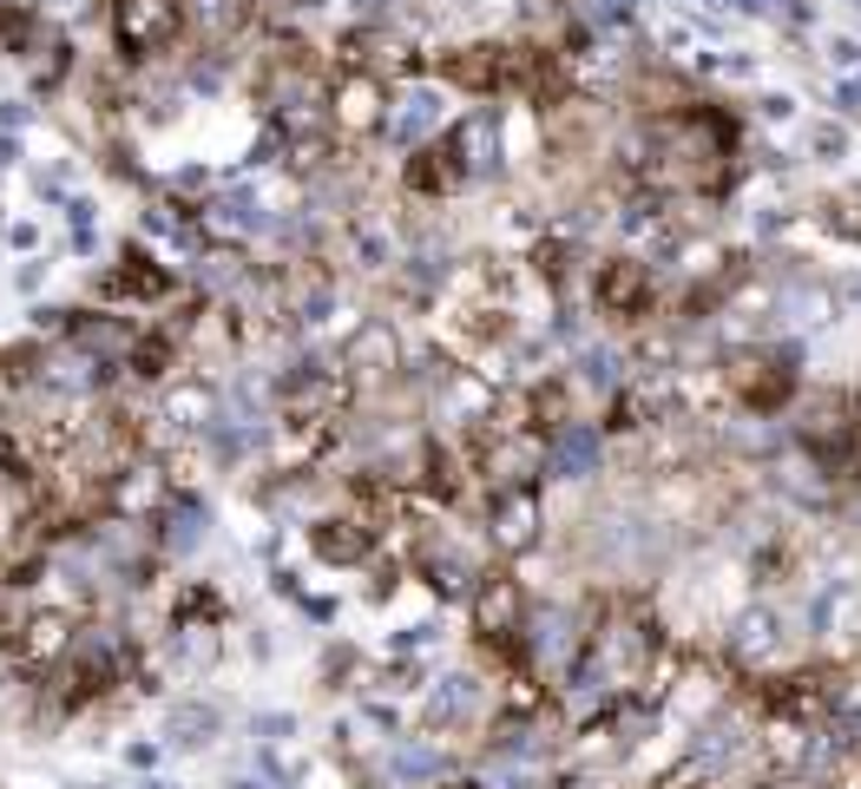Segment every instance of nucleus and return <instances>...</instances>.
<instances>
[{
	"label": "nucleus",
	"mask_w": 861,
	"mask_h": 789,
	"mask_svg": "<svg viewBox=\"0 0 861 789\" xmlns=\"http://www.w3.org/2000/svg\"><path fill=\"white\" fill-rule=\"evenodd\" d=\"M112 685H125V645H118V632H112V625H79L72 652L53 665L46 698H53L59 711H79V705L105 698Z\"/></svg>",
	"instance_id": "nucleus-1"
},
{
	"label": "nucleus",
	"mask_w": 861,
	"mask_h": 789,
	"mask_svg": "<svg viewBox=\"0 0 861 789\" xmlns=\"http://www.w3.org/2000/svg\"><path fill=\"white\" fill-rule=\"evenodd\" d=\"M592 309L612 316V323H658L665 316V283H658L652 257H638V250L599 257L592 263Z\"/></svg>",
	"instance_id": "nucleus-2"
},
{
	"label": "nucleus",
	"mask_w": 861,
	"mask_h": 789,
	"mask_svg": "<svg viewBox=\"0 0 861 789\" xmlns=\"http://www.w3.org/2000/svg\"><path fill=\"white\" fill-rule=\"evenodd\" d=\"M526 612H533V599H526V586H520L513 573H487V579L474 586V599H467V619H474L480 652H487V658H507V665H520ZM520 672H526V665H520Z\"/></svg>",
	"instance_id": "nucleus-3"
},
{
	"label": "nucleus",
	"mask_w": 861,
	"mask_h": 789,
	"mask_svg": "<svg viewBox=\"0 0 861 789\" xmlns=\"http://www.w3.org/2000/svg\"><path fill=\"white\" fill-rule=\"evenodd\" d=\"M336 362L349 369L355 395H382V388H395V382L408 375V342H401V329H395L388 316H369V323L342 342Z\"/></svg>",
	"instance_id": "nucleus-4"
},
{
	"label": "nucleus",
	"mask_w": 861,
	"mask_h": 789,
	"mask_svg": "<svg viewBox=\"0 0 861 789\" xmlns=\"http://www.w3.org/2000/svg\"><path fill=\"white\" fill-rule=\"evenodd\" d=\"M783 652H790V619H783L777 606H744V612H730V625H724V658H730L737 678H770Z\"/></svg>",
	"instance_id": "nucleus-5"
},
{
	"label": "nucleus",
	"mask_w": 861,
	"mask_h": 789,
	"mask_svg": "<svg viewBox=\"0 0 861 789\" xmlns=\"http://www.w3.org/2000/svg\"><path fill=\"white\" fill-rule=\"evenodd\" d=\"M388 79L382 72H369V66H342L336 72V86H329V125L342 132V138H382V125H388Z\"/></svg>",
	"instance_id": "nucleus-6"
},
{
	"label": "nucleus",
	"mask_w": 861,
	"mask_h": 789,
	"mask_svg": "<svg viewBox=\"0 0 861 789\" xmlns=\"http://www.w3.org/2000/svg\"><path fill=\"white\" fill-rule=\"evenodd\" d=\"M415 573L428 579L434 599H474V586L487 579V566L467 553V540H454L448 527H421L415 533Z\"/></svg>",
	"instance_id": "nucleus-7"
},
{
	"label": "nucleus",
	"mask_w": 861,
	"mask_h": 789,
	"mask_svg": "<svg viewBox=\"0 0 861 789\" xmlns=\"http://www.w3.org/2000/svg\"><path fill=\"white\" fill-rule=\"evenodd\" d=\"M448 132V86H434V79H408L395 99H388V125H382V138L395 145V151H421V145H434Z\"/></svg>",
	"instance_id": "nucleus-8"
},
{
	"label": "nucleus",
	"mask_w": 861,
	"mask_h": 789,
	"mask_svg": "<svg viewBox=\"0 0 861 789\" xmlns=\"http://www.w3.org/2000/svg\"><path fill=\"white\" fill-rule=\"evenodd\" d=\"M540 540H546V500H540V487H494L487 494V546L507 553V560H520Z\"/></svg>",
	"instance_id": "nucleus-9"
},
{
	"label": "nucleus",
	"mask_w": 861,
	"mask_h": 789,
	"mask_svg": "<svg viewBox=\"0 0 861 789\" xmlns=\"http://www.w3.org/2000/svg\"><path fill=\"white\" fill-rule=\"evenodd\" d=\"M72 639H79V619H72L66 606H33V612L13 619L7 658H13L20 672H53V665L72 652Z\"/></svg>",
	"instance_id": "nucleus-10"
},
{
	"label": "nucleus",
	"mask_w": 861,
	"mask_h": 789,
	"mask_svg": "<svg viewBox=\"0 0 861 789\" xmlns=\"http://www.w3.org/2000/svg\"><path fill=\"white\" fill-rule=\"evenodd\" d=\"M184 33V0H112V40L125 59H151Z\"/></svg>",
	"instance_id": "nucleus-11"
},
{
	"label": "nucleus",
	"mask_w": 861,
	"mask_h": 789,
	"mask_svg": "<svg viewBox=\"0 0 861 789\" xmlns=\"http://www.w3.org/2000/svg\"><path fill=\"white\" fill-rule=\"evenodd\" d=\"M605 454H612V428L592 421V415H579V421H566V428L546 435V474L553 481H599Z\"/></svg>",
	"instance_id": "nucleus-12"
},
{
	"label": "nucleus",
	"mask_w": 861,
	"mask_h": 789,
	"mask_svg": "<svg viewBox=\"0 0 861 789\" xmlns=\"http://www.w3.org/2000/svg\"><path fill=\"white\" fill-rule=\"evenodd\" d=\"M448 770H454V757H448L441 737H395V744L369 764V784H382V789H434Z\"/></svg>",
	"instance_id": "nucleus-13"
},
{
	"label": "nucleus",
	"mask_w": 861,
	"mask_h": 789,
	"mask_svg": "<svg viewBox=\"0 0 861 789\" xmlns=\"http://www.w3.org/2000/svg\"><path fill=\"white\" fill-rule=\"evenodd\" d=\"M171 290H178V283H171V270H165V263H151L145 250H125L105 277H92V296H99V303H132V309H158Z\"/></svg>",
	"instance_id": "nucleus-14"
},
{
	"label": "nucleus",
	"mask_w": 861,
	"mask_h": 789,
	"mask_svg": "<svg viewBox=\"0 0 861 789\" xmlns=\"http://www.w3.org/2000/svg\"><path fill=\"white\" fill-rule=\"evenodd\" d=\"M480 711H487V678L480 672H448V678H428V691H421V724L428 731H467Z\"/></svg>",
	"instance_id": "nucleus-15"
},
{
	"label": "nucleus",
	"mask_w": 861,
	"mask_h": 789,
	"mask_svg": "<svg viewBox=\"0 0 861 789\" xmlns=\"http://www.w3.org/2000/svg\"><path fill=\"white\" fill-rule=\"evenodd\" d=\"M375 533L382 527H369L362 514H322V520H309V553L322 566H369L375 560Z\"/></svg>",
	"instance_id": "nucleus-16"
},
{
	"label": "nucleus",
	"mask_w": 861,
	"mask_h": 789,
	"mask_svg": "<svg viewBox=\"0 0 861 789\" xmlns=\"http://www.w3.org/2000/svg\"><path fill=\"white\" fill-rule=\"evenodd\" d=\"M165 500H171V487H165V467H158V461H132V467H118V481L105 487V514H118V520H158Z\"/></svg>",
	"instance_id": "nucleus-17"
},
{
	"label": "nucleus",
	"mask_w": 861,
	"mask_h": 789,
	"mask_svg": "<svg viewBox=\"0 0 861 789\" xmlns=\"http://www.w3.org/2000/svg\"><path fill=\"white\" fill-rule=\"evenodd\" d=\"M184 26L204 46H230L250 26V0H184Z\"/></svg>",
	"instance_id": "nucleus-18"
},
{
	"label": "nucleus",
	"mask_w": 861,
	"mask_h": 789,
	"mask_svg": "<svg viewBox=\"0 0 861 789\" xmlns=\"http://www.w3.org/2000/svg\"><path fill=\"white\" fill-rule=\"evenodd\" d=\"M809 217H816L823 237H836V244L861 250V191H829V198H816Z\"/></svg>",
	"instance_id": "nucleus-19"
},
{
	"label": "nucleus",
	"mask_w": 861,
	"mask_h": 789,
	"mask_svg": "<svg viewBox=\"0 0 861 789\" xmlns=\"http://www.w3.org/2000/svg\"><path fill=\"white\" fill-rule=\"evenodd\" d=\"M217 724H224L217 705H197V698H191V705H178V711L165 718V744H178V751H211V744H217Z\"/></svg>",
	"instance_id": "nucleus-20"
},
{
	"label": "nucleus",
	"mask_w": 861,
	"mask_h": 789,
	"mask_svg": "<svg viewBox=\"0 0 861 789\" xmlns=\"http://www.w3.org/2000/svg\"><path fill=\"white\" fill-rule=\"evenodd\" d=\"M46 13L39 7H0V53H46Z\"/></svg>",
	"instance_id": "nucleus-21"
},
{
	"label": "nucleus",
	"mask_w": 861,
	"mask_h": 789,
	"mask_svg": "<svg viewBox=\"0 0 861 789\" xmlns=\"http://www.w3.org/2000/svg\"><path fill=\"white\" fill-rule=\"evenodd\" d=\"M803 151H809L816 165H842V158H856V132H849L842 119H809V125H803Z\"/></svg>",
	"instance_id": "nucleus-22"
},
{
	"label": "nucleus",
	"mask_w": 861,
	"mask_h": 789,
	"mask_svg": "<svg viewBox=\"0 0 861 789\" xmlns=\"http://www.w3.org/2000/svg\"><path fill=\"white\" fill-rule=\"evenodd\" d=\"M757 125H770V132L796 125V92H757Z\"/></svg>",
	"instance_id": "nucleus-23"
},
{
	"label": "nucleus",
	"mask_w": 861,
	"mask_h": 789,
	"mask_svg": "<svg viewBox=\"0 0 861 789\" xmlns=\"http://www.w3.org/2000/svg\"><path fill=\"white\" fill-rule=\"evenodd\" d=\"M829 99H836V112H842V119H861V66H856V72H836Z\"/></svg>",
	"instance_id": "nucleus-24"
},
{
	"label": "nucleus",
	"mask_w": 861,
	"mask_h": 789,
	"mask_svg": "<svg viewBox=\"0 0 861 789\" xmlns=\"http://www.w3.org/2000/svg\"><path fill=\"white\" fill-rule=\"evenodd\" d=\"M823 53H829V66H836V72H856V66H861V40H856V33H829V40H823Z\"/></svg>",
	"instance_id": "nucleus-25"
},
{
	"label": "nucleus",
	"mask_w": 861,
	"mask_h": 789,
	"mask_svg": "<svg viewBox=\"0 0 861 789\" xmlns=\"http://www.w3.org/2000/svg\"><path fill=\"white\" fill-rule=\"evenodd\" d=\"M290 737H296V718H290V711H263V718H257V744L276 751V744H290Z\"/></svg>",
	"instance_id": "nucleus-26"
},
{
	"label": "nucleus",
	"mask_w": 861,
	"mask_h": 789,
	"mask_svg": "<svg viewBox=\"0 0 861 789\" xmlns=\"http://www.w3.org/2000/svg\"><path fill=\"white\" fill-rule=\"evenodd\" d=\"M26 119H33V105H26V99H7V105H0V125H7V132H20Z\"/></svg>",
	"instance_id": "nucleus-27"
},
{
	"label": "nucleus",
	"mask_w": 861,
	"mask_h": 789,
	"mask_svg": "<svg viewBox=\"0 0 861 789\" xmlns=\"http://www.w3.org/2000/svg\"><path fill=\"white\" fill-rule=\"evenodd\" d=\"M7 244H13V250H33V244H39V230H33V224H7Z\"/></svg>",
	"instance_id": "nucleus-28"
},
{
	"label": "nucleus",
	"mask_w": 861,
	"mask_h": 789,
	"mask_svg": "<svg viewBox=\"0 0 861 789\" xmlns=\"http://www.w3.org/2000/svg\"><path fill=\"white\" fill-rule=\"evenodd\" d=\"M125 764H132V770H151V764H158V744H132Z\"/></svg>",
	"instance_id": "nucleus-29"
},
{
	"label": "nucleus",
	"mask_w": 861,
	"mask_h": 789,
	"mask_svg": "<svg viewBox=\"0 0 861 789\" xmlns=\"http://www.w3.org/2000/svg\"><path fill=\"white\" fill-rule=\"evenodd\" d=\"M39 277H46V270H39V263H20V277H13V283H20V290H26V296H33V290H39Z\"/></svg>",
	"instance_id": "nucleus-30"
},
{
	"label": "nucleus",
	"mask_w": 861,
	"mask_h": 789,
	"mask_svg": "<svg viewBox=\"0 0 861 789\" xmlns=\"http://www.w3.org/2000/svg\"><path fill=\"white\" fill-rule=\"evenodd\" d=\"M20 158V145H13V132H0V165H13Z\"/></svg>",
	"instance_id": "nucleus-31"
}]
</instances>
